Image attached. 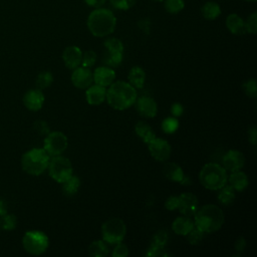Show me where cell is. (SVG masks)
<instances>
[{"mask_svg": "<svg viewBox=\"0 0 257 257\" xmlns=\"http://www.w3.org/2000/svg\"><path fill=\"white\" fill-rule=\"evenodd\" d=\"M220 192L218 194V200L223 205H230L235 199V190L231 186H223L219 189Z\"/></svg>", "mask_w": 257, "mask_h": 257, "instance_id": "f1b7e54d", "label": "cell"}, {"mask_svg": "<svg viewBox=\"0 0 257 257\" xmlns=\"http://www.w3.org/2000/svg\"><path fill=\"white\" fill-rule=\"evenodd\" d=\"M161 126L165 134H174L179 127V121L175 116L174 117H166L162 121Z\"/></svg>", "mask_w": 257, "mask_h": 257, "instance_id": "1f68e13d", "label": "cell"}, {"mask_svg": "<svg viewBox=\"0 0 257 257\" xmlns=\"http://www.w3.org/2000/svg\"><path fill=\"white\" fill-rule=\"evenodd\" d=\"M229 183L230 186L238 192H242L244 191L248 185H249V181H248V177L244 172L236 171V172H232L231 175L229 176Z\"/></svg>", "mask_w": 257, "mask_h": 257, "instance_id": "603a6c76", "label": "cell"}, {"mask_svg": "<svg viewBox=\"0 0 257 257\" xmlns=\"http://www.w3.org/2000/svg\"><path fill=\"white\" fill-rule=\"evenodd\" d=\"M49 176L57 183H63L66 181L73 172L71 162L62 156H54L48 163Z\"/></svg>", "mask_w": 257, "mask_h": 257, "instance_id": "ba28073f", "label": "cell"}, {"mask_svg": "<svg viewBox=\"0 0 257 257\" xmlns=\"http://www.w3.org/2000/svg\"><path fill=\"white\" fill-rule=\"evenodd\" d=\"M110 4L116 9L127 10L134 6L136 0H109Z\"/></svg>", "mask_w": 257, "mask_h": 257, "instance_id": "ab89813d", "label": "cell"}, {"mask_svg": "<svg viewBox=\"0 0 257 257\" xmlns=\"http://www.w3.org/2000/svg\"><path fill=\"white\" fill-rule=\"evenodd\" d=\"M248 1H256V0H248Z\"/></svg>", "mask_w": 257, "mask_h": 257, "instance_id": "816d5d0a", "label": "cell"}, {"mask_svg": "<svg viewBox=\"0 0 257 257\" xmlns=\"http://www.w3.org/2000/svg\"><path fill=\"white\" fill-rule=\"evenodd\" d=\"M126 233V226L119 218H110L101 226L102 240L108 244H117L121 242Z\"/></svg>", "mask_w": 257, "mask_h": 257, "instance_id": "52a82bcc", "label": "cell"}, {"mask_svg": "<svg viewBox=\"0 0 257 257\" xmlns=\"http://www.w3.org/2000/svg\"><path fill=\"white\" fill-rule=\"evenodd\" d=\"M201 12L204 18L208 20H214L221 14L220 6L215 2H207L201 8Z\"/></svg>", "mask_w": 257, "mask_h": 257, "instance_id": "83f0119b", "label": "cell"}, {"mask_svg": "<svg viewBox=\"0 0 257 257\" xmlns=\"http://www.w3.org/2000/svg\"><path fill=\"white\" fill-rule=\"evenodd\" d=\"M35 132L41 136H46L49 133V125L44 120H36L33 124Z\"/></svg>", "mask_w": 257, "mask_h": 257, "instance_id": "b9f144b4", "label": "cell"}, {"mask_svg": "<svg viewBox=\"0 0 257 257\" xmlns=\"http://www.w3.org/2000/svg\"><path fill=\"white\" fill-rule=\"evenodd\" d=\"M248 140L249 142L255 146L256 145V141H257V131H256V126H251L248 130Z\"/></svg>", "mask_w": 257, "mask_h": 257, "instance_id": "bcb514c9", "label": "cell"}, {"mask_svg": "<svg viewBox=\"0 0 257 257\" xmlns=\"http://www.w3.org/2000/svg\"><path fill=\"white\" fill-rule=\"evenodd\" d=\"M44 103V94L43 92L36 88L28 90L23 96V104L24 106L32 111L39 110Z\"/></svg>", "mask_w": 257, "mask_h": 257, "instance_id": "e0dca14e", "label": "cell"}, {"mask_svg": "<svg viewBox=\"0 0 257 257\" xmlns=\"http://www.w3.org/2000/svg\"><path fill=\"white\" fill-rule=\"evenodd\" d=\"M49 160L50 156L44 149L34 148L23 154L21 158V167L27 174L39 176L47 169Z\"/></svg>", "mask_w": 257, "mask_h": 257, "instance_id": "5b68a950", "label": "cell"}, {"mask_svg": "<svg viewBox=\"0 0 257 257\" xmlns=\"http://www.w3.org/2000/svg\"><path fill=\"white\" fill-rule=\"evenodd\" d=\"M105 99L112 108L124 110L136 102L137 90L128 82L113 81L106 90Z\"/></svg>", "mask_w": 257, "mask_h": 257, "instance_id": "6da1fadb", "label": "cell"}, {"mask_svg": "<svg viewBox=\"0 0 257 257\" xmlns=\"http://www.w3.org/2000/svg\"><path fill=\"white\" fill-rule=\"evenodd\" d=\"M168 241V234L164 230L158 231L152 240V244L146 253V256H167L165 253V245Z\"/></svg>", "mask_w": 257, "mask_h": 257, "instance_id": "9a60e30c", "label": "cell"}, {"mask_svg": "<svg viewBox=\"0 0 257 257\" xmlns=\"http://www.w3.org/2000/svg\"><path fill=\"white\" fill-rule=\"evenodd\" d=\"M88 254L92 257H105L108 254V247L103 240H95L88 246Z\"/></svg>", "mask_w": 257, "mask_h": 257, "instance_id": "484cf974", "label": "cell"}, {"mask_svg": "<svg viewBox=\"0 0 257 257\" xmlns=\"http://www.w3.org/2000/svg\"><path fill=\"white\" fill-rule=\"evenodd\" d=\"M68 141L66 136L61 132H51L45 136L43 149L50 156H59L67 148Z\"/></svg>", "mask_w": 257, "mask_h": 257, "instance_id": "9c48e42d", "label": "cell"}, {"mask_svg": "<svg viewBox=\"0 0 257 257\" xmlns=\"http://www.w3.org/2000/svg\"><path fill=\"white\" fill-rule=\"evenodd\" d=\"M148 148L151 156L159 162L167 161L171 156V146L170 144L164 140L155 138L148 144Z\"/></svg>", "mask_w": 257, "mask_h": 257, "instance_id": "30bf717a", "label": "cell"}, {"mask_svg": "<svg viewBox=\"0 0 257 257\" xmlns=\"http://www.w3.org/2000/svg\"><path fill=\"white\" fill-rule=\"evenodd\" d=\"M179 205V196H170L166 201H165V208L169 211H174L178 209Z\"/></svg>", "mask_w": 257, "mask_h": 257, "instance_id": "7bdbcfd3", "label": "cell"}, {"mask_svg": "<svg viewBox=\"0 0 257 257\" xmlns=\"http://www.w3.org/2000/svg\"><path fill=\"white\" fill-rule=\"evenodd\" d=\"M194 227L195 224L191 217L184 215L176 218L172 224V230L174 231V233L181 236H186Z\"/></svg>", "mask_w": 257, "mask_h": 257, "instance_id": "ffe728a7", "label": "cell"}, {"mask_svg": "<svg viewBox=\"0 0 257 257\" xmlns=\"http://www.w3.org/2000/svg\"><path fill=\"white\" fill-rule=\"evenodd\" d=\"M226 26L229 31L235 35H243L246 33L245 22L237 14H230L226 19Z\"/></svg>", "mask_w": 257, "mask_h": 257, "instance_id": "7402d4cb", "label": "cell"}, {"mask_svg": "<svg viewBox=\"0 0 257 257\" xmlns=\"http://www.w3.org/2000/svg\"><path fill=\"white\" fill-rule=\"evenodd\" d=\"M122 57H123V52L106 51V54L103 57V62L105 64V66L114 68V67H117L121 63Z\"/></svg>", "mask_w": 257, "mask_h": 257, "instance_id": "f546056e", "label": "cell"}, {"mask_svg": "<svg viewBox=\"0 0 257 257\" xmlns=\"http://www.w3.org/2000/svg\"><path fill=\"white\" fill-rule=\"evenodd\" d=\"M22 245L26 252L31 255H40L46 251L49 245L48 237L39 230L27 231L22 238Z\"/></svg>", "mask_w": 257, "mask_h": 257, "instance_id": "8992f818", "label": "cell"}, {"mask_svg": "<svg viewBox=\"0 0 257 257\" xmlns=\"http://www.w3.org/2000/svg\"><path fill=\"white\" fill-rule=\"evenodd\" d=\"M136 106L138 112L147 118H151L157 115L158 105L156 100L148 95H142L136 99Z\"/></svg>", "mask_w": 257, "mask_h": 257, "instance_id": "5bb4252c", "label": "cell"}, {"mask_svg": "<svg viewBox=\"0 0 257 257\" xmlns=\"http://www.w3.org/2000/svg\"><path fill=\"white\" fill-rule=\"evenodd\" d=\"M199 179L202 186L211 191H217L226 185L228 181L227 171L216 163L206 164L200 171Z\"/></svg>", "mask_w": 257, "mask_h": 257, "instance_id": "277c9868", "label": "cell"}, {"mask_svg": "<svg viewBox=\"0 0 257 257\" xmlns=\"http://www.w3.org/2000/svg\"><path fill=\"white\" fill-rule=\"evenodd\" d=\"M128 83L132 84L135 88H142L146 80V72L140 66H134L131 68L128 74Z\"/></svg>", "mask_w": 257, "mask_h": 257, "instance_id": "cb8c5ba5", "label": "cell"}, {"mask_svg": "<svg viewBox=\"0 0 257 257\" xmlns=\"http://www.w3.org/2000/svg\"><path fill=\"white\" fill-rule=\"evenodd\" d=\"M185 6L184 0H165V8L169 13L175 14L183 10Z\"/></svg>", "mask_w": 257, "mask_h": 257, "instance_id": "836d02e7", "label": "cell"}, {"mask_svg": "<svg viewBox=\"0 0 257 257\" xmlns=\"http://www.w3.org/2000/svg\"><path fill=\"white\" fill-rule=\"evenodd\" d=\"M93 82L97 85L106 87L109 86L115 79V72L111 67L108 66H99L96 67L92 73Z\"/></svg>", "mask_w": 257, "mask_h": 257, "instance_id": "2e32d148", "label": "cell"}, {"mask_svg": "<svg viewBox=\"0 0 257 257\" xmlns=\"http://www.w3.org/2000/svg\"><path fill=\"white\" fill-rule=\"evenodd\" d=\"M61 184H62L61 189H62L63 194L65 196L71 197V196H73L77 193V191L79 189V186H80V181L76 176L71 175L66 181H64Z\"/></svg>", "mask_w": 257, "mask_h": 257, "instance_id": "4316f807", "label": "cell"}, {"mask_svg": "<svg viewBox=\"0 0 257 257\" xmlns=\"http://www.w3.org/2000/svg\"><path fill=\"white\" fill-rule=\"evenodd\" d=\"M71 82L72 84L80 89H85L90 86L93 82L92 72L88 67L78 66L74 68L71 74Z\"/></svg>", "mask_w": 257, "mask_h": 257, "instance_id": "7c38bea8", "label": "cell"}, {"mask_svg": "<svg viewBox=\"0 0 257 257\" xmlns=\"http://www.w3.org/2000/svg\"><path fill=\"white\" fill-rule=\"evenodd\" d=\"M243 90L245 94L249 97H256L257 95V85L255 78H250L246 82L243 83Z\"/></svg>", "mask_w": 257, "mask_h": 257, "instance_id": "d590c367", "label": "cell"}, {"mask_svg": "<svg viewBox=\"0 0 257 257\" xmlns=\"http://www.w3.org/2000/svg\"><path fill=\"white\" fill-rule=\"evenodd\" d=\"M199 208L198 198L192 193H183L179 196L178 210L184 216L192 217Z\"/></svg>", "mask_w": 257, "mask_h": 257, "instance_id": "8fae6325", "label": "cell"}, {"mask_svg": "<svg viewBox=\"0 0 257 257\" xmlns=\"http://www.w3.org/2000/svg\"><path fill=\"white\" fill-rule=\"evenodd\" d=\"M155 1H163V0H155Z\"/></svg>", "mask_w": 257, "mask_h": 257, "instance_id": "f907efd6", "label": "cell"}, {"mask_svg": "<svg viewBox=\"0 0 257 257\" xmlns=\"http://www.w3.org/2000/svg\"><path fill=\"white\" fill-rule=\"evenodd\" d=\"M163 175L165 176L166 179L172 182H177V183H181V181L185 177V174L182 168L178 164L173 162H169L164 165Z\"/></svg>", "mask_w": 257, "mask_h": 257, "instance_id": "44dd1931", "label": "cell"}, {"mask_svg": "<svg viewBox=\"0 0 257 257\" xmlns=\"http://www.w3.org/2000/svg\"><path fill=\"white\" fill-rule=\"evenodd\" d=\"M82 51L79 47L71 45L67 46L62 52V59L65 66L69 69H74L81 64Z\"/></svg>", "mask_w": 257, "mask_h": 257, "instance_id": "ac0fdd59", "label": "cell"}, {"mask_svg": "<svg viewBox=\"0 0 257 257\" xmlns=\"http://www.w3.org/2000/svg\"><path fill=\"white\" fill-rule=\"evenodd\" d=\"M5 214V206L3 201H0V215H4Z\"/></svg>", "mask_w": 257, "mask_h": 257, "instance_id": "681fc988", "label": "cell"}, {"mask_svg": "<svg viewBox=\"0 0 257 257\" xmlns=\"http://www.w3.org/2000/svg\"><path fill=\"white\" fill-rule=\"evenodd\" d=\"M183 111H184V107L180 102H175L172 104L171 112H172L173 116H175V117L181 116L183 114Z\"/></svg>", "mask_w": 257, "mask_h": 257, "instance_id": "ee69618b", "label": "cell"}, {"mask_svg": "<svg viewBox=\"0 0 257 257\" xmlns=\"http://www.w3.org/2000/svg\"><path fill=\"white\" fill-rule=\"evenodd\" d=\"M104 47L109 52H123V44L117 38H108L104 41Z\"/></svg>", "mask_w": 257, "mask_h": 257, "instance_id": "d6a6232c", "label": "cell"}, {"mask_svg": "<svg viewBox=\"0 0 257 257\" xmlns=\"http://www.w3.org/2000/svg\"><path fill=\"white\" fill-rule=\"evenodd\" d=\"M84 1L88 6H91L94 8L101 7L105 2V0H84Z\"/></svg>", "mask_w": 257, "mask_h": 257, "instance_id": "7dc6e473", "label": "cell"}, {"mask_svg": "<svg viewBox=\"0 0 257 257\" xmlns=\"http://www.w3.org/2000/svg\"><path fill=\"white\" fill-rule=\"evenodd\" d=\"M234 247H235V250L239 253L243 252L244 249L246 248V240L244 239V237H238L237 240L235 241V244H234Z\"/></svg>", "mask_w": 257, "mask_h": 257, "instance_id": "f6af8a7d", "label": "cell"}, {"mask_svg": "<svg viewBox=\"0 0 257 257\" xmlns=\"http://www.w3.org/2000/svg\"><path fill=\"white\" fill-rule=\"evenodd\" d=\"M1 228L5 230H12L16 226V218L14 215H3L0 220Z\"/></svg>", "mask_w": 257, "mask_h": 257, "instance_id": "74e56055", "label": "cell"}, {"mask_svg": "<svg viewBox=\"0 0 257 257\" xmlns=\"http://www.w3.org/2000/svg\"><path fill=\"white\" fill-rule=\"evenodd\" d=\"M128 255V248L121 242L115 244V247L111 253L112 257H126Z\"/></svg>", "mask_w": 257, "mask_h": 257, "instance_id": "60d3db41", "label": "cell"}, {"mask_svg": "<svg viewBox=\"0 0 257 257\" xmlns=\"http://www.w3.org/2000/svg\"><path fill=\"white\" fill-rule=\"evenodd\" d=\"M225 216L223 211L216 205L209 204L198 208L194 214L195 227L206 233L218 231L224 224Z\"/></svg>", "mask_w": 257, "mask_h": 257, "instance_id": "7a4b0ae2", "label": "cell"}, {"mask_svg": "<svg viewBox=\"0 0 257 257\" xmlns=\"http://www.w3.org/2000/svg\"><path fill=\"white\" fill-rule=\"evenodd\" d=\"M140 22H141V23H143V25L139 23V26H140V28H142V29H143V30H144L146 33H149V26H150V21H149L148 19H142Z\"/></svg>", "mask_w": 257, "mask_h": 257, "instance_id": "c3c4849f", "label": "cell"}, {"mask_svg": "<svg viewBox=\"0 0 257 257\" xmlns=\"http://www.w3.org/2000/svg\"><path fill=\"white\" fill-rule=\"evenodd\" d=\"M96 61V53L93 50H87L84 53H82L81 58V64L84 67H91Z\"/></svg>", "mask_w": 257, "mask_h": 257, "instance_id": "8d00e7d4", "label": "cell"}, {"mask_svg": "<svg viewBox=\"0 0 257 257\" xmlns=\"http://www.w3.org/2000/svg\"><path fill=\"white\" fill-rule=\"evenodd\" d=\"M245 165V157L238 150H229L223 158V167L226 171L236 172L241 170Z\"/></svg>", "mask_w": 257, "mask_h": 257, "instance_id": "4fadbf2b", "label": "cell"}, {"mask_svg": "<svg viewBox=\"0 0 257 257\" xmlns=\"http://www.w3.org/2000/svg\"><path fill=\"white\" fill-rule=\"evenodd\" d=\"M52 81H53V76L50 71H41L36 77L35 84L38 89L42 90L49 87Z\"/></svg>", "mask_w": 257, "mask_h": 257, "instance_id": "4dcf8cb0", "label": "cell"}, {"mask_svg": "<svg viewBox=\"0 0 257 257\" xmlns=\"http://www.w3.org/2000/svg\"><path fill=\"white\" fill-rule=\"evenodd\" d=\"M135 131L136 134L139 136V138L146 143L147 145L156 138V135L154 133V131L152 130V127L149 125V123H147L146 121H139L136 126H135Z\"/></svg>", "mask_w": 257, "mask_h": 257, "instance_id": "d4e9b609", "label": "cell"}, {"mask_svg": "<svg viewBox=\"0 0 257 257\" xmlns=\"http://www.w3.org/2000/svg\"><path fill=\"white\" fill-rule=\"evenodd\" d=\"M246 32H249L251 34H255L257 32V14L256 12H253L245 22Z\"/></svg>", "mask_w": 257, "mask_h": 257, "instance_id": "f35d334b", "label": "cell"}, {"mask_svg": "<svg viewBox=\"0 0 257 257\" xmlns=\"http://www.w3.org/2000/svg\"><path fill=\"white\" fill-rule=\"evenodd\" d=\"M105 95H106L105 87L97 84L88 86L85 91L86 101L90 105H98L102 103L105 99Z\"/></svg>", "mask_w": 257, "mask_h": 257, "instance_id": "d6986e66", "label": "cell"}, {"mask_svg": "<svg viewBox=\"0 0 257 257\" xmlns=\"http://www.w3.org/2000/svg\"><path fill=\"white\" fill-rule=\"evenodd\" d=\"M205 233L202 232L201 230H199L198 228L194 227L186 236L188 237V241L190 244L192 245H198L202 242L203 238H204Z\"/></svg>", "mask_w": 257, "mask_h": 257, "instance_id": "e575fe53", "label": "cell"}, {"mask_svg": "<svg viewBox=\"0 0 257 257\" xmlns=\"http://www.w3.org/2000/svg\"><path fill=\"white\" fill-rule=\"evenodd\" d=\"M116 19L113 13L105 8H96L87 18V27L96 37H104L113 32Z\"/></svg>", "mask_w": 257, "mask_h": 257, "instance_id": "3957f363", "label": "cell"}]
</instances>
